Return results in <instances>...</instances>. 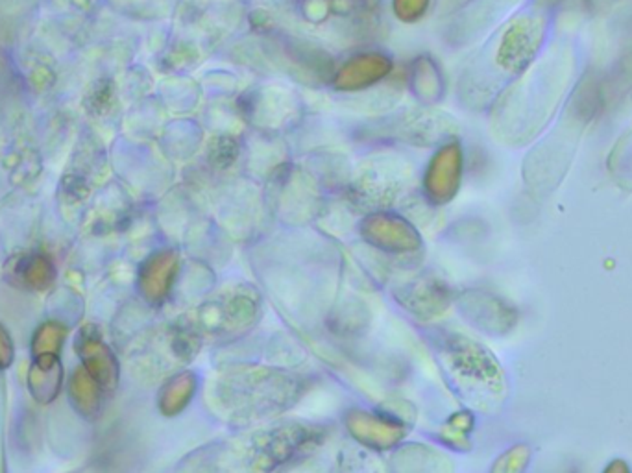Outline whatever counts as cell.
<instances>
[{
	"label": "cell",
	"mask_w": 632,
	"mask_h": 473,
	"mask_svg": "<svg viewBox=\"0 0 632 473\" xmlns=\"http://www.w3.org/2000/svg\"><path fill=\"white\" fill-rule=\"evenodd\" d=\"M603 473H632V471H630L628 464H627L623 459H614V460L605 468Z\"/></svg>",
	"instance_id": "1"
}]
</instances>
